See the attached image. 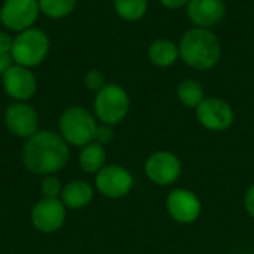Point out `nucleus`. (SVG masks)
<instances>
[{"label": "nucleus", "mask_w": 254, "mask_h": 254, "mask_svg": "<svg viewBox=\"0 0 254 254\" xmlns=\"http://www.w3.org/2000/svg\"><path fill=\"white\" fill-rule=\"evenodd\" d=\"M4 124L13 135L30 138L37 132L39 118L36 110L30 104L24 101H16L6 109Z\"/></svg>", "instance_id": "f8f14e48"}, {"label": "nucleus", "mask_w": 254, "mask_h": 254, "mask_svg": "<svg viewBox=\"0 0 254 254\" xmlns=\"http://www.w3.org/2000/svg\"><path fill=\"white\" fill-rule=\"evenodd\" d=\"M67 141L54 131H37L31 135L22 150L25 168L39 176H52L68 161Z\"/></svg>", "instance_id": "f257e3e1"}, {"label": "nucleus", "mask_w": 254, "mask_h": 254, "mask_svg": "<svg viewBox=\"0 0 254 254\" xmlns=\"http://www.w3.org/2000/svg\"><path fill=\"white\" fill-rule=\"evenodd\" d=\"M40 192H42L43 198L58 199V196H60L61 192H63V189H61V182H60L57 177H54V176H46L45 180L42 182Z\"/></svg>", "instance_id": "412c9836"}, {"label": "nucleus", "mask_w": 254, "mask_h": 254, "mask_svg": "<svg viewBox=\"0 0 254 254\" xmlns=\"http://www.w3.org/2000/svg\"><path fill=\"white\" fill-rule=\"evenodd\" d=\"M180 58L198 71L214 68L222 57L219 37L210 28L193 27L188 30L179 42Z\"/></svg>", "instance_id": "f03ea898"}, {"label": "nucleus", "mask_w": 254, "mask_h": 254, "mask_svg": "<svg viewBox=\"0 0 254 254\" xmlns=\"http://www.w3.org/2000/svg\"><path fill=\"white\" fill-rule=\"evenodd\" d=\"M177 98L183 106L189 109H196L205 98L204 86L193 79L182 80L177 86Z\"/></svg>", "instance_id": "a211bd4d"}, {"label": "nucleus", "mask_w": 254, "mask_h": 254, "mask_svg": "<svg viewBox=\"0 0 254 254\" xmlns=\"http://www.w3.org/2000/svg\"><path fill=\"white\" fill-rule=\"evenodd\" d=\"M1 77L6 94L16 101H25L36 94V76L28 67L13 64Z\"/></svg>", "instance_id": "ddd939ff"}, {"label": "nucleus", "mask_w": 254, "mask_h": 254, "mask_svg": "<svg viewBox=\"0 0 254 254\" xmlns=\"http://www.w3.org/2000/svg\"><path fill=\"white\" fill-rule=\"evenodd\" d=\"M199 124L210 131H225L235 119L232 106L219 97H207L195 109Z\"/></svg>", "instance_id": "6e6552de"}, {"label": "nucleus", "mask_w": 254, "mask_h": 254, "mask_svg": "<svg viewBox=\"0 0 254 254\" xmlns=\"http://www.w3.org/2000/svg\"><path fill=\"white\" fill-rule=\"evenodd\" d=\"M115 138V132L112 129L110 125H101V127H97V131H95V137H94V141L104 146V144H109L112 143Z\"/></svg>", "instance_id": "5701e85b"}, {"label": "nucleus", "mask_w": 254, "mask_h": 254, "mask_svg": "<svg viewBox=\"0 0 254 254\" xmlns=\"http://www.w3.org/2000/svg\"><path fill=\"white\" fill-rule=\"evenodd\" d=\"M49 52L48 34L36 27L24 30L13 37L10 57L15 64L22 67H36L45 61Z\"/></svg>", "instance_id": "7ed1b4c3"}, {"label": "nucleus", "mask_w": 254, "mask_h": 254, "mask_svg": "<svg viewBox=\"0 0 254 254\" xmlns=\"http://www.w3.org/2000/svg\"><path fill=\"white\" fill-rule=\"evenodd\" d=\"M244 205H246V210L247 213L254 219V185H252L246 193V198H244Z\"/></svg>", "instance_id": "393cba45"}, {"label": "nucleus", "mask_w": 254, "mask_h": 254, "mask_svg": "<svg viewBox=\"0 0 254 254\" xmlns=\"http://www.w3.org/2000/svg\"><path fill=\"white\" fill-rule=\"evenodd\" d=\"M186 13L195 27L211 30V27L222 22L226 4L223 0H189Z\"/></svg>", "instance_id": "4468645a"}, {"label": "nucleus", "mask_w": 254, "mask_h": 254, "mask_svg": "<svg viewBox=\"0 0 254 254\" xmlns=\"http://www.w3.org/2000/svg\"><path fill=\"white\" fill-rule=\"evenodd\" d=\"M40 13L37 0H4L0 9V22L10 31H24L33 27Z\"/></svg>", "instance_id": "0eeeda50"}, {"label": "nucleus", "mask_w": 254, "mask_h": 254, "mask_svg": "<svg viewBox=\"0 0 254 254\" xmlns=\"http://www.w3.org/2000/svg\"><path fill=\"white\" fill-rule=\"evenodd\" d=\"M65 222V205L61 199H40L31 211L33 226L43 234L57 232Z\"/></svg>", "instance_id": "9b49d317"}, {"label": "nucleus", "mask_w": 254, "mask_h": 254, "mask_svg": "<svg viewBox=\"0 0 254 254\" xmlns=\"http://www.w3.org/2000/svg\"><path fill=\"white\" fill-rule=\"evenodd\" d=\"M12 57L10 54H0V76H3L12 67Z\"/></svg>", "instance_id": "a878e982"}, {"label": "nucleus", "mask_w": 254, "mask_h": 254, "mask_svg": "<svg viewBox=\"0 0 254 254\" xmlns=\"http://www.w3.org/2000/svg\"><path fill=\"white\" fill-rule=\"evenodd\" d=\"M76 1L77 0H37V4L43 15L52 19H60L73 12Z\"/></svg>", "instance_id": "aec40b11"}, {"label": "nucleus", "mask_w": 254, "mask_h": 254, "mask_svg": "<svg viewBox=\"0 0 254 254\" xmlns=\"http://www.w3.org/2000/svg\"><path fill=\"white\" fill-rule=\"evenodd\" d=\"M159 1L167 9H182L185 6H188V3H189V0H159Z\"/></svg>", "instance_id": "bb28decb"}, {"label": "nucleus", "mask_w": 254, "mask_h": 254, "mask_svg": "<svg viewBox=\"0 0 254 254\" xmlns=\"http://www.w3.org/2000/svg\"><path fill=\"white\" fill-rule=\"evenodd\" d=\"M97 122L83 107H70L60 118V132L67 144L86 146L94 141Z\"/></svg>", "instance_id": "20e7f679"}, {"label": "nucleus", "mask_w": 254, "mask_h": 254, "mask_svg": "<svg viewBox=\"0 0 254 254\" xmlns=\"http://www.w3.org/2000/svg\"><path fill=\"white\" fill-rule=\"evenodd\" d=\"M147 57L150 63L156 67H170L180 58L179 45H176L170 39H156L150 43L147 49Z\"/></svg>", "instance_id": "dca6fc26"}, {"label": "nucleus", "mask_w": 254, "mask_h": 254, "mask_svg": "<svg viewBox=\"0 0 254 254\" xmlns=\"http://www.w3.org/2000/svg\"><path fill=\"white\" fill-rule=\"evenodd\" d=\"M113 6L116 13L129 22L141 19L149 7L147 0H113Z\"/></svg>", "instance_id": "6ab92c4d"}, {"label": "nucleus", "mask_w": 254, "mask_h": 254, "mask_svg": "<svg viewBox=\"0 0 254 254\" xmlns=\"http://www.w3.org/2000/svg\"><path fill=\"white\" fill-rule=\"evenodd\" d=\"M83 83H85L86 89H89V91H92V92H95V94H97L98 91H101V89L107 85V83H106L104 74H103L100 70H95V68L86 71V74H85V77H83Z\"/></svg>", "instance_id": "4be33fe9"}, {"label": "nucleus", "mask_w": 254, "mask_h": 254, "mask_svg": "<svg viewBox=\"0 0 254 254\" xmlns=\"http://www.w3.org/2000/svg\"><path fill=\"white\" fill-rule=\"evenodd\" d=\"M170 217L182 225L193 223L202 210L198 195L189 189H174L170 192L165 201Z\"/></svg>", "instance_id": "9d476101"}, {"label": "nucleus", "mask_w": 254, "mask_h": 254, "mask_svg": "<svg viewBox=\"0 0 254 254\" xmlns=\"http://www.w3.org/2000/svg\"><path fill=\"white\" fill-rule=\"evenodd\" d=\"M182 161L171 152L159 150L152 153L144 164L147 179L158 186H170L182 176Z\"/></svg>", "instance_id": "423d86ee"}, {"label": "nucleus", "mask_w": 254, "mask_h": 254, "mask_svg": "<svg viewBox=\"0 0 254 254\" xmlns=\"http://www.w3.org/2000/svg\"><path fill=\"white\" fill-rule=\"evenodd\" d=\"M134 179L131 173L121 165H104L95 176V188L107 198L119 199L131 192Z\"/></svg>", "instance_id": "1a4fd4ad"}, {"label": "nucleus", "mask_w": 254, "mask_h": 254, "mask_svg": "<svg viewBox=\"0 0 254 254\" xmlns=\"http://www.w3.org/2000/svg\"><path fill=\"white\" fill-rule=\"evenodd\" d=\"M94 198V189L89 183L82 180H74L68 183L61 192V202L65 208L79 210L86 207Z\"/></svg>", "instance_id": "2eb2a0df"}, {"label": "nucleus", "mask_w": 254, "mask_h": 254, "mask_svg": "<svg viewBox=\"0 0 254 254\" xmlns=\"http://www.w3.org/2000/svg\"><path fill=\"white\" fill-rule=\"evenodd\" d=\"M79 164L85 173H98L104 164H106V150L104 146L92 141L86 146H83L80 155H79Z\"/></svg>", "instance_id": "f3484780"}, {"label": "nucleus", "mask_w": 254, "mask_h": 254, "mask_svg": "<svg viewBox=\"0 0 254 254\" xmlns=\"http://www.w3.org/2000/svg\"><path fill=\"white\" fill-rule=\"evenodd\" d=\"M129 110V97L128 92L116 85L107 83L101 91L95 94L94 100V112L95 116L104 125H116L122 122Z\"/></svg>", "instance_id": "39448f33"}, {"label": "nucleus", "mask_w": 254, "mask_h": 254, "mask_svg": "<svg viewBox=\"0 0 254 254\" xmlns=\"http://www.w3.org/2000/svg\"><path fill=\"white\" fill-rule=\"evenodd\" d=\"M12 43L13 39L10 37V34L6 31H0V54H10Z\"/></svg>", "instance_id": "b1692460"}]
</instances>
